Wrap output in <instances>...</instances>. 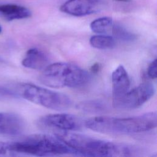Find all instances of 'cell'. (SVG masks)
I'll list each match as a JSON object with an SVG mask.
<instances>
[{
	"label": "cell",
	"mask_w": 157,
	"mask_h": 157,
	"mask_svg": "<svg viewBox=\"0 0 157 157\" xmlns=\"http://www.w3.org/2000/svg\"><path fill=\"white\" fill-rule=\"evenodd\" d=\"M112 32L116 37L121 40H132L136 38V36L134 34L130 33L120 25H113Z\"/></svg>",
	"instance_id": "cell-17"
},
{
	"label": "cell",
	"mask_w": 157,
	"mask_h": 157,
	"mask_svg": "<svg viewBox=\"0 0 157 157\" xmlns=\"http://www.w3.org/2000/svg\"><path fill=\"white\" fill-rule=\"evenodd\" d=\"M58 136L78 155L86 156H129L134 149L129 145L91 137L69 131H56Z\"/></svg>",
	"instance_id": "cell-2"
},
{
	"label": "cell",
	"mask_w": 157,
	"mask_h": 157,
	"mask_svg": "<svg viewBox=\"0 0 157 157\" xmlns=\"http://www.w3.org/2000/svg\"><path fill=\"white\" fill-rule=\"evenodd\" d=\"M77 108L88 113H101L107 109L106 104L100 100H88L82 101L77 105Z\"/></svg>",
	"instance_id": "cell-15"
},
{
	"label": "cell",
	"mask_w": 157,
	"mask_h": 157,
	"mask_svg": "<svg viewBox=\"0 0 157 157\" xmlns=\"http://www.w3.org/2000/svg\"><path fill=\"white\" fill-rule=\"evenodd\" d=\"M12 156L18 155L37 156L78 155L56 135L37 134L10 142Z\"/></svg>",
	"instance_id": "cell-3"
},
{
	"label": "cell",
	"mask_w": 157,
	"mask_h": 157,
	"mask_svg": "<svg viewBox=\"0 0 157 157\" xmlns=\"http://www.w3.org/2000/svg\"><path fill=\"white\" fill-rule=\"evenodd\" d=\"M112 95L113 102L121 98L128 90L130 80L128 72L123 66H118L112 72Z\"/></svg>",
	"instance_id": "cell-10"
},
{
	"label": "cell",
	"mask_w": 157,
	"mask_h": 157,
	"mask_svg": "<svg viewBox=\"0 0 157 157\" xmlns=\"http://www.w3.org/2000/svg\"><path fill=\"white\" fill-rule=\"evenodd\" d=\"M48 63L47 55L37 48L29 49L21 62L22 65L27 68L36 70L44 69Z\"/></svg>",
	"instance_id": "cell-11"
},
{
	"label": "cell",
	"mask_w": 157,
	"mask_h": 157,
	"mask_svg": "<svg viewBox=\"0 0 157 157\" xmlns=\"http://www.w3.org/2000/svg\"><path fill=\"white\" fill-rule=\"evenodd\" d=\"M17 90L23 98L50 109L64 110L72 105L71 99L65 94L32 83L21 84Z\"/></svg>",
	"instance_id": "cell-5"
},
{
	"label": "cell",
	"mask_w": 157,
	"mask_h": 157,
	"mask_svg": "<svg viewBox=\"0 0 157 157\" xmlns=\"http://www.w3.org/2000/svg\"><path fill=\"white\" fill-rule=\"evenodd\" d=\"M147 74L151 78L155 79L157 75L156 70V59H155L148 66L147 70Z\"/></svg>",
	"instance_id": "cell-19"
},
{
	"label": "cell",
	"mask_w": 157,
	"mask_h": 157,
	"mask_svg": "<svg viewBox=\"0 0 157 157\" xmlns=\"http://www.w3.org/2000/svg\"><path fill=\"white\" fill-rule=\"evenodd\" d=\"M85 121L70 113L49 114L40 117L38 125L45 129L56 131H74L82 129Z\"/></svg>",
	"instance_id": "cell-7"
},
{
	"label": "cell",
	"mask_w": 157,
	"mask_h": 157,
	"mask_svg": "<svg viewBox=\"0 0 157 157\" xmlns=\"http://www.w3.org/2000/svg\"><path fill=\"white\" fill-rule=\"evenodd\" d=\"M155 93V87L150 82L140 83L128 90L121 98L113 102L115 108L123 110L137 109L148 101Z\"/></svg>",
	"instance_id": "cell-6"
},
{
	"label": "cell",
	"mask_w": 157,
	"mask_h": 157,
	"mask_svg": "<svg viewBox=\"0 0 157 157\" xmlns=\"http://www.w3.org/2000/svg\"><path fill=\"white\" fill-rule=\"evenodd\" d=\"M25 128V121L19 115L0 112V134L17 136L21 134Z\"/></svg>",
	"instance_id": "cell-9"
},
{
	"label": "cell",
	"mask_w": 157,
	"mask_h": 157,
	"mask_svg": "<svg viewBox=\"0 0 157 157\" xmlns=\"http://www.w3.org/2000/svg\"><path fill=\"white\" fill-rule=\"evenodd\" d=\"M99 64H94V66H93V67H92V71H98V69H99Z\"/></svg>",
	"instance_id": "cell-20"
},
{
	"label": "cell",
	"mask_w": 157,
	"mask_h": 157,
	"mask_svg": "<svg viewBox=\"0 0 157 157\" xmlns=\"http://www.w3.org/2000/svg\"><path fill=\"white\" fill-rule=\"evenodd\" d=\"M20 97L17 88H13L10 86L0 85V101H5L17 99Z\"/></svg>",
	"instance_id": "cell-16"
},
{
	"label": "cell",
	"mask_w": 157,
	"mask_h": 157,
	"mask_svg": "<svg viewBox=\"0 0 157 157\" xmlns=\"http://www.w3.org/2000/svg\"><path fill=\"white\" fill-rule=\"evenodd\" d=\"M113 25L112 18L104 17L93 20L90 24V28L95 33L106 34L112 31Z\"/></svg>",
	"instance_id": "cell-14"
},
{
	"label": "cell",
	"mask_w": 157,
	"mask_h": 157,
	"mask_svg": "<svg viewBox=\"0 0 157 157\" xmlns=\"http://www.w3.org/2000/svg\"><path fill=\"white\" fill-rule=\"evenodd\" d=\"M87 71L69 63H55L48 64L40 76V82L51 88H77L86 84L90 80Z\"/></svg>",
	"instance_id": "cell-4"
},
{
	"label": "cell",
	"mask_w": 157,
	"mask_h": 157,
	"mask_svg": "<svg viewBox=\"0 0 157 157\" xmlns=\"http://www.w3.org/2000/svg\"><path fill=\"white\" fill-rule=\"evenodd\" d=\"M102 7L101 0H67L60 7V10L75 17L94 13Z\"/></svg>",
	"instance_id": "cell-8"
},
{
	"label": "cell",
	"mask_w": 157,
	"mask_h": 157,
	"mask_svg": "<svg viewBox=\"0 0 157 157\" xmlns=\"http://www.w3.org/2000/svg\"><path fill=\"white\" fill-rule=\"evenodd\" d=\"M157 115L151 112L129 117L97 116L85 121L87 128L107 134H129L148 131L156 128Z\"/></svg>",
	"instance_id": "cell-1"
},
{
	"label": "cell",
	"mask_w": 157,
	"mask_h": 157,
	"mask_svg": "<svg viewBox=\"0 0 157 157\" xmlns=\"http://www.w3.org/2000/svg\"><path fill=\"white\" fill-rule=\"evenodd\" d=\"M12 156L10 148V142L0 141V156Z\"/></svg>",
	"instance_id": "cell-18"
},
{
	"label": "cell",
	"mask_w": 157,
	"mask_h": 157,
	"mask_svg": "<svg viewBox=\"0 0 157 157\" xmlns=\"http://www.w3.org/2000/svg\"><path fill=\"white\" fill-rule=\"evenodd\" d=\"M117 1H120V2H129L131 1V0H115Z\"/></svg>",
	"instance_id": "cell-21"
},
{
	"label": "cell",
	"mask_w": 157,
	"mask_h": 157,
	"mask_svg": "<svg viewBox=\"0 0 157 157\" xmlns=\"http://www.w3.org/2000/svg\"><path fill=\"white\" fill-rule=\"evenodd\" d=\"M0 16L7 21L21 20L31 16V12L27 7L15 4H0Z\"/></svg>",
	"instance_id": "cell-12"
},
{
	"label": "cell",
	"mask_w": 157,
	"mask_h": 157,
	"mask_svg": "<svg viewBox=\"0 0 157 157\" xmlns=\"http://www.w3.org/2000/svg\"><path fill=\"white\" fill-rule=\"evenodd\" d=\"M90 44L95 48L106 50L114 48L116 45V41L111 36L99 34L93 36L90 39Z\"/></svg>",
	"instance_id": "cell-13"
},
{
	"label": "cell",
	"mask_w": 157,
	"mask_h": 157,
	"mask_svg": "<svg viewBox=\"0 0 157 157\" xmlns=\"http://www.w3.org/2000/svg\"><path fill=\"white\" fill-rule=\"evenodd\" d=\"M1 31H2V28H1V26H0V33H1Z\"/></svg>",
	"instance_id": "cell-22"
}]
</instances>
